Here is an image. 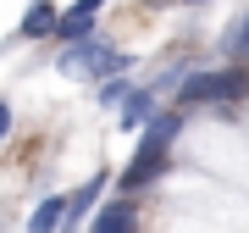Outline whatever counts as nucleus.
Masks as SVG:
<instances>
[{
	"mask_svg": "<svg viewBox=\"0 0 249 233\" xmlns=\"http://www.w3.org/2000/svg\"><path fill=\"white\" fill-rule=\"evenodd\" d=\"M244 95H249V72H244V67L183 72V83H178V106H188V111H216V116H227V106H238Z\"/></svg>",
	"mask_w": 249,
	"mask_h": 233,
	"instance_id": "nucleus-1",
	"label": "nucleus"
},
{
	"mask_svg": "<svg viewBox=\"0 0 249 233\" xmlns=\"http://www.w3.org/2000/svg\"><path fill=\"white\" fill-rule=\"evenodd\" d=\"M133 61H127L116 45H106V39H94V34H83V39H72V45H61V72L67 78H111V72H127Z\"/></svg>",
	"mask_w": 249,
	"mask_h": 233,
	"instance_id": "nucleus-2",
	"label": "nucleus"
},
{
	"mask_svg": "<svg viewBox=\"0 0 249 233\" xmlns=\"http://www.w3.org/2000/svg\"><path fill=\"white\" fill-rule=\"evenodd\" d=\"M166 167H172V155H133V161L122 167V178H116V183H122V194H139V189H150Z\"/></svg>",
	"mask_w": 249,
	"mask_h": 233,
	"instance_id": "nucleus-3",
	"label": "nucleus"
},
{
	"mask_svg": "<svg viewBox=\"0 0 249 233\" xmlns=\"http://www.w3.org/2000/svg\"><path fill=\"white\" fill-rule=\"evenodd\" d=\"M155 95H160L155 83H144V89H133V95L122 100V116H116V122H122V134H139V128L155 116Z\"/></svg>",
	"mask_w": 249,
	"mask_h": 233,
	"instance_id": "nucleus-4",
	"label": "nucleus"
},
{
	"mask_svg": "<svg viewBox=\"0 0 249 233\" xmlns=\"http://www.w3.org/2000/svg\"><path fill=\"white\" fill-rule=\"evenodd\" d=\"M94 228H100V233H127V228H139V200L122 194V200H111V206H100V211H94Z\"/></svg>",
	"mask_w": 249,
	"mask_h": 233,
	"instance_id": "nucleus-5",
	"label": "nucleus"
},
{
	"mask_svg": "<svg viewBox=\"0 0 249 233\" xmlns=\"http://www.w3.org/2000/svg\"><path fill=\"white\" fill-rule=\"evenodd\" d=\"M106 183H111V172H94V178L83 183V189H72V194H67V228H78L83 216L94 211V200L106 194Z\"/></svg>",
	"mask_w": 249,
	"mask_h": 233,
	"instance_id": "nucleus-6",
	"label": "nucleus"
},
{
	"mask_svg": "<svg viewBox=\"0 0 249 233\" xmlns=\"http://www.w3.org/2000/svg\"><path fill=\"white\" fill-rule=\"evenodd\" d=\"M55 22H61L55 0H34V6L22 11V28H17V39H45V34H55Z\"/></svg>",
	"mask_w": 249,
	"mask_h": 233,
	"instance_id": "nucleus-7",
	"label": "nucleus"
},
{
	"mask_svg": "<svg viewBox=\"0 0 249 233\" xmlns=\"http://www.w3.org/2000/svg\"><path fill=\"white\" fill-rule=\"evenodd\" d=\"M28 228L34 233H50V228H67V194H45L28 216Z\"/></svg>",
	"mask_w": 249,
	"mask_h": 233,
	"instance_id": "nucleus-8",
	"label": "nucleus"
},
{
	"mask_svg": "<svg viewBox=\"0 0 249 233\" xmlns=\"http://www.w3.org/2000/svg\"><path fill=\"white\" fill-rule=\"evenodd\" d=\"M83 34H94V17H89V11H61L55 39H61V45H72V39H83Z\"/></svg>",
	"mask_w": 249,
	"mask_h": 233,
	"instance_id": "nucleus-9",
	"label": "nucleus"
},
{
	"mask_svg": "<svg viewBox=\"0 0 249 233\" xmlns=\"http://www.w3.org/2000/svg\"><path fill=\"white\" fill-rule=\"evenodd\" d=\"M222 50L232 56V61H249V17H244V22H232L227 34H222Z\"/></svg>",
	"mask_w": 249,
	"mask_h": 233,
	"instance_id": "nucleus-10",
	"label": "nucleus"
},
{
	"mask_svg": "<svg viewBox=\"0 0 249 233\" xmlns=\"http://www.w3.org/2000/svg\"><path fill=\"white\" fill-rule=\"evenodd\" d=\"M127 95H133V83H127L122 72H111V78H100V106H122Z\"/></svg>",
	"mask_w": 249,
	"mask_h": 233,
	"instance_id": "nucleus-11",
	"label": "nucleus"
},
{
	"mask_svg": "<svg viewBox=\"0 0 249 233\" xmlns=\"http://www.w3.org/2000/svg\"><path fill=\"white\" fill-rule=\"evenodd\" d=\"M6 134H11V106L0 100V139H6Z\"/></svg>",
	"mask_w": 249,
	"mask_h": 233,
	"instance_id": "nucleus-12",
	"label": "nucleus"
},
{
	"mask_svg": "<svg viewBox=\"0 0 249 233\" xmlns=\"http://www.w3.org/2000/svg\"><path fill=\"white\" fill-rule=\"evenodd\" d=\"M100 6H106V0H78L72 11H89V17H100Z\"/></svg>",
	"mask_w": 249,
	"mask_h": 233,
	"instance_id": "nucleus-13",
	"label": "nucleus"
},
{
	"mask_svg": "<svg viewBox=\"0 0 249 233\" xmlns=\"http://www.w3.org/2000/svg\"><path fill=\"white\" fill-rule=\"evenodd\" d=\"M183 6H205V0H183Z\"/></svg>",
	"mask_w": 249,
	"mask_h": 233,
	"instance_id": "nucleus-14",
	"label": "nucleus"
}]
</instances>
